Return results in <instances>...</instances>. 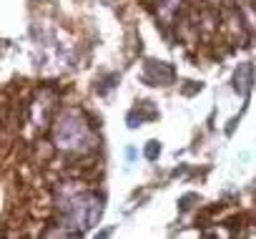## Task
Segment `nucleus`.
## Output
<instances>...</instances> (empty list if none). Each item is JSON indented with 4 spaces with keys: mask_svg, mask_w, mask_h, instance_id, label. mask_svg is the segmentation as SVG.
Segmentation results:
<instances>
[{
    "mask_svg": "<svg viewBox=\"0 0 256 239\" xmlns=\"http://www.w3.org/2000/svg\"><path fill=\"white\" fill-rule=\"evenodd\" d=\"M251 86H254V63H238V68L234 73V88L241 96H248Z\"/></svg>",
    "mask_w": 256,
    "mask_h": 239,
    "instance_id": "nucleus-5",
    "label": "nucleus"
},
{
    "mask_svg": "<svg viewBox=\"0 0 256 239\" xmlns=\"http://www.w3.org/2000/svg\"><path fill=\"white\" fill-rule=\"evenodd\" d=\"M254 3H256V0H254Z\"/></svg>",
    "mask_w": 256,
    "mask_h": 239,
    "instance_id": "nucleus-7",
    "label": "nucleus"
},
{
    "mask_svg": "<svg viewBox=\"0 0 256 239\" xmlns=\"http://www.w3.org/2000/svg\"><path fill=\"white\" fill-rule=\"evenodd\" d=\"M53 144L66 154H86L96 146V134L78 108H66L53 126Z\"/></svg>",
    "mask_w": 256,
    "mask_h": 239,
    "instance_id": "nucleus-2",
    "label": "nucleus"
},
{
    "mask_svg": "<svg viewBox=\"0 0 256 239\" xmlns=\"http://www.w3.org/2000/svg\"><path fill=\"white\" fill-rule=\"evenodd\" d=\"M176 78V71L166 61H146L144 66V81L148 86H171Z\"/></svg>",
    "mask_w": 256,
    "mask_h": 239,
    "instance_id": "nucleus-3",
    "label": "nucleus"
},
{
    "mask_svg": "<svg viewBox=\"0 0 256 239\" xmlns=\"http://www.w3.org/2000/svg\"><path fill=\"white\" fill-rule=\"evenodd\" d=\"M186 13V0H158L156 16L161 26H176Z\"/></svg>",
    "mask_w": 256,
    "mask_h": 239,
    "instance_id": "nucleus-4",
    "label": "nucleus"
},
{
    "mask_svg": "<svg viewBox=\"0 0 256 239\" xmlns=\"http://www.w3.org/2000/svg\"><path fill=\"white\" fill-rule=\"evenodd\" d=\"M144 154H146V159H148V161H156V159H158V154H161V144H158V141H148Z\"/></svg>",
    "mask_w": 256,
    "mask_h": 239,
    "instance_id": "nucleus-6",
    "label": "nucleus"
},
{
    "mask_svg": "<svg viewBox=\"0 0 256 239\" xmlns=\"http://www.w3.org/2000/svg\"><path fill=\"white\" fill-rule=\"evenodd\" d=\"M56 204L63 214V226H70L78 236L86 229L96 226L103 214V196H98L96 191L80 189L76 181H66L58 186Z\"/></svg>",
    "mask_w": 256,
    "mask_h": 239,
    "instance_id": "nucleus-1",
    "label": "nucleus"
}]
</instances>
